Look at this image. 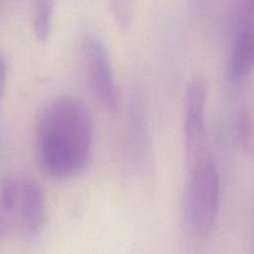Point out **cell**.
Masks as SVG:
<instances>
[{
	"mask_svg": "<svg viewBox=\"0 0 254 254\" xmlns=\"http://www.w3.org/2000/svg\"><path fill=\"white\" fill-rule=\"evenodd\" d=\"M237 137L241 145V148L245 152L251 153L253 151V144L251 138V124L249 113L246 107H242L238 113Z\"/></svg>",
	"mask_w": 254,
	"mask_h": 254,
	"instance_id": "obj_11",
	"label": "cell"
},
{
	"mask_svg": "<svg viewBox=\"0 0 254 254\" xmlns=\"http://www.w3.org/2000/svg\"><path fill=\"white\" fill-rule=\"evenodd\" d=\"M54 0H35L33 7V32L40 43H45L52 32Z\"/></svg>",
	"mask_w": 254,
	"mask_h": 254,
	"instance_id": "obj_8",
	"label": "cell"
},
{
	"mask_svg": "<svg viewBox=\"0 0 254 254\" xmlns=\"http://www.w3.org/2000/svg\"><path fill=\"white\" fill-rule=\"evenodd\" d=\"M252 236H253V243H254V206H253V215H252Z\"/></svg>",
	"mask_w": 254,
	"mask_h": 254,
	"instance_id": "obj_13",
	"label": "cell"
},
{
	"mask_svg": "<svg viewBox=\"0 0 254 254\" xmlns=\"http://www.w3.org/2000/svg\"><path fill=\"white\" fill-rule=\"evenodd\" d=\"M7 82V64L4 57L0 53V100L3 97Z\"/></svg>",
	"mask_w": 254,
	"mask_h": 254,
	"instance_id": "obj_12",
	"label": "cell"
},
{
	"mask_svg": "<svg viewBox=\"0 0 254 254\" xmlns=\"http://www.w3.org/2000/svg\"><path fill=\"white\" fill-rule=\"evenodd\" d=\"M184 214L190 234L207 238L215 228L220 201L219 175L213 159L205 154L189 167Z\"/></svg>",
	"mask_w": 254,
	"mask_h": 254,
	"instance_id": "obj_2",
	"label": "cell"
},
{
	"mask_svg": "<svg viewBox=\"0 0 254 254\" xmlns=\"http://www.w3.org/2000/svg\"><path fill=\"white\" fill-rule=\"evenodd\" d=\"M19 176L8 175L0 185V241L17 235Z\"/></svg>",
	"mask_w": 254,
	"mask_h": 254,
	"instance_id": "obj_7",
	"label": "cell"
},
{
	"mask_svg": "<svg viewBox=\"0 0 254 254\" xmlns=\"http://www.w3.org/2000/svg\"><path fill=\"white\" fill-rule=\"evenodd\" d=\"M254 70V24L235 31L228 65V80L235 85L242 83Z\"/></svg>",
	"mask_w": 254,
	"mask_h": 254,
	"instance_id": "obj_6",
	"label": "cell"
},
{
	"mask_svg": "<svg viewBox=\"0 0 254 254\" xmlns=\"http://www.w3.org/2000/svg\"><path fill=\"white\" fill-rule=\"evenodd\" d=\"M93 123L86 105L62 97L42 112L37 126V153L43 171L57 180L81 174L89 164Z\"/></svg>",
	"mask_w": 254,
	"mask_h": 254,
	"instance_id": "obj_1",
	"label": "cell"
},
{
	"mask_svg": "<svg viewBox=\"0 0 254 254\" xmlns=\"http://www.w3.org/2000/svg\"><path fill=\"white\" fill-rule=\"evenodd\" d=\"M110 10L118 27L128 30L133 21L134 0H109Z\"/></svg>",
	"mask_w": 254,
	"mask_h": 254,
	"instance_id": "obj_9",
	"label": "cell"
},
{
	"mask_svg": "<svg viewBox=\"0 0 254 254\" xmlns=\"http://www.w3.org/2000/svg\"><path fill=\"white\" fill-rule=\"evenodd\" d=\"M208 82L202 75L193 76L187 84L185 94L184 137L188 167L205 153V107Z\"/></svg>",
	"mask_w": 254,
	"mask_h": 254,
	"instance_id": "obj_4",
	"label": "cell"
},
{
	"mask_svg": "<svg viewBox=\"0 0 254 254\" xmlns=\"http://www.w3.org/2000/svg\"><path fill=\"white\" fill-rule=\"evenodd\" d=\"M47 221V201L41 185L30 176H19L17 235L26 241L41 237Z\"/></svg>",
	"mask_w": 254,
	"mask_h": 254,
	"instance_id": "obj_5",
	"label": "cell"
},
{
	"mask_svg": "<svg viewBox=\"0 0 254 254\" xmlns=\"http://www.w3.org/2000/svg\"><path fill=\"white\" fill-rule=\"evenodd\" d=\"M81 54L89 86L104 107L115 111L119 94L108 51L96 35L85 34L81 41Z\"/></svg>",
	"mask_w": 254,
	"mask_h": 254,
	"instance_id": "obj_3",
	"label": "cell"
},
{
	"mask_svg": "<svg viewBox=\"0 0 254 254\" xmlns=\"http://www.w3.org/2000/svg\"><path fill=\"white\" fill-rule=\"evenodd\" d=\"M232 21L234 31L254 24V0H237Z\"/></svg>",
	"mask_w": 254,
	"mask_h": 254,
	"instance_id": "obj_10",
	"label": "cell"
}]
</instances>
